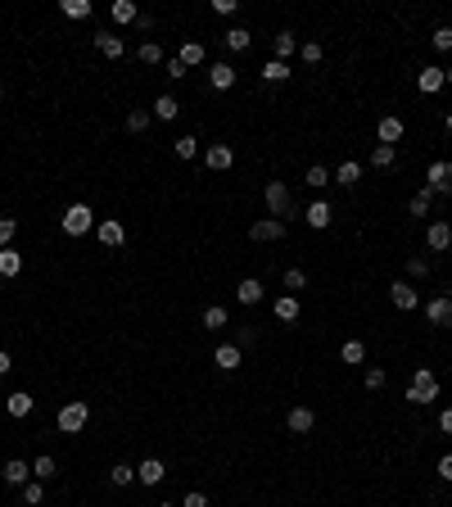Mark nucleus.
<instances>
[{
	"label": "nucleus",
	"mask_w": 452,
	"mask_h": 507,
	"mask_svg": "<svg viewBox=\"0 0 452 507\" xmlns=\"http://www.w3.org/2000/svg\"><path fill=\"white\" fill-rule=\"evenodd\" d=\"M14 231H18V222H14V217H0V250H9Z\"/></svg>",
	"instance_id": "obj_44"
},
{
	"label": "nucleus",
	"mask_w": 452,
	"mask_h": 507,
	"mask_svg": "<svg viewBox=\"0 0 452 507\" xmlns=\"http://www.w3.org/2000/svg\"><path fill=\"white\" fill-rule=\"evenodd\" d=\"M249 236H254L258 245H272V241H285V222H281V217H258V222L249 227Z\"/></svg>",
	"instance_id": "obj_6"
},
{
	"label": "nucleus",
	"mask_w": 452,
	"mask_h": 507,
	"mask_svg": "<svg viewBox=\"0 0 452 507\" xmlns=\"http://www.w3.org/2000/svg\"><path fill=\"white\" fill-rule=\"evenodd\" d=\"M272 313H276V317H281V322H294V317H299V294H281Z\"/></svg>",
	"instance_id": "obj_24"
},
{
	"label": "nucleus",
	"mask_w": 452,
	"mask_h": 507,
	"mask_svg": "<svg viewBox=\"0 0 452 507\" xmlns=\"http://www.w3.org/2000/svg\"><path fill=\"white\" fill-rule=\"evenodd\" d=\"M86 422H91V408H86L82 399H73V404L59 408V430H64V435H77Z\"/></svg>",
	"instance_id": "obj_4"
},
{
	"label": "nucleus",
	"mask_w": 452,
	"mask_h": 507,
	"mask_svg": "<svg viewBox=\"0 0 452 507\" xmlns=\"http://www.w3.org/2000/svg\"><path fill=\"white\" fill-rule=\"evenodd\" d=\"M425 272H430L425 258H407V276H425Z\"/></svg>",
	"instance_id": "obj_49"
},
{
	"label": "nucleus",
	"mask_w": 452,
	"mask_h": 507,
	"mask_svg": "<svg viewBox=\"0 0 452 507\" xmlns=\"http://www.w3.org/2000/svg\"><path fill=\"white\" fill-rule=\"evenodd\" d=\"M27 476H32V466L18 462V457H9L5 462V485H27Z\"/></svg>",
	"instance_id": "obj_22"
},
{
	"label": "nucleus",
	"mask_w": 452,
	"mask_h": 507,
	"mask_svg": "<svg viewBox=\"0 0 452 507\" xmlns=\"http://www.w3.org/2000/svg\"><path fill=\"white\" fill-rule=\"evenodd\" d=\"M439 430H444V435H452V404L444 408V417H439Z\"/></svg>",
	"instance_id": "obj_54"
},
{
	"label": "nucleus",
	"mask_w": 452,
	"mask_h": 507,
	"mask_svg": "<svg viewBox=\"0 0 452 507\" xmlns=\"http://www.w3.org/2000/svg\"><path fill=\"white\" fill-rule=\"evenodd\" d=\"M444 78H448V86H452V69H448V73H444Z\"/></svg>",
	"instance_id": "obj_58"
},
{
	"label": "nucleus",
	"mask_w": 452,
	"mask_h": 507,
	"mask_svg": "<svg viewBox=\"0 0 452 507\" xmlns=\"http://www.w3.org/2000/svg\"><path fill=\"white\" fill-rule=\"evenodd\" d=\"M330 204H326V199H316V204H307V227H312V231H326V227H330Z\"/></svg>",
	"instance_id": "obj_18"
},
{
	"label": "nucleus",
	"mask_w": 452,
	"mask_h": 507,
	"mask_svg": "<svg viewBox=\"0 0 452 507\" xmlns=\"http://www.w3.org/2000/svg\"><path fill=\"white\" fill-rule=\"evenodd\" d=\"M294 50H299V41H294V32H276V59L285 64V59H290Z\"/></svg>",
	"instance_id": "obj_29"
},
{
	"label": "nucleus",
	"mask_w": 452,
	"mask_h": 507,
	"mask_svg": "<svg viewBox=\"0 0 452 507\" xmlns=\"http://www.w3.org/2000/svg\"><path fill=\"white\" fill-rule=\"evenodd\" d=\"M127 127H131V131H145V127H150V113H145V109H131V113H127Z\"/></svg>",
	"instance_id": "obj_46"
},
{
	"label": "nucleus",
	"mask_w": 452,
	"mask_h": 507,
	"mask_svg": "<svg viewBox=\"0 0 452 507\" xmlns=\"http://www.w3.org/2000/svg\"><path fill=\"white\" fill-rule=\"evenodd\" d=\"M335 181H340V186H358V181H362V164H353V159H349V164H340Z\"/></svg>",
	"instance_id": "obj_27"
},
{
	"label": "nucleus",
	"mask_w": 452,
	"mask_h": 507,
	"mask_svg": "<svg viewBox=\"0 0 452 507\" xmlns=\"http://www.w3.org/2000/svg\"><path fill=\"white\" fill-rule=\"evenodd\" d=\"M181 113V104H177V95H159L154 100V118H163V122H172Z\"/></svg>",
	"instance_id": "obj_23"
},
{
	"label": "nucleus",
	"mask_w": 452,
	"mask_h": 507,
	"mask_svg": "<svg viewBox=\"0 0 452 507\" xmlns=\"http://www.w3.org/2000/svg\"><path fill=\"white\" fill-rule=\"evenodd\" d=\"M204 164L213 168V172H226L231 164H235V150H231L226 141H222V145H208V150H204Z\"/></svg>",
	"instance_id": "obj_9"
},
{
	"label": "nucleus",
	"mask_w": 452,
	"mask_h": 507,
	"mask_svg": "<svg viewBox=\"0 0 452 507\" xmlns=\"http://www.w3.org/2000/svg\"><path fill=\"white\" fill-rule=\"evenodd\" d=\"M95 236H100L104 250H122V245H127V227H122L118 217H104V222L95 227Z\"/></svg>",
	"instance_id": "obj_5"
},
{
	"label": "nucleus",
	"mask_w": 452,
	"mask_h": 507,
	"mask_svg": "<svg viewBox=\"0 0 452 507\" xmlns=\"http://www.w3.org/2000/svg\"><path fill=\"white\" fill-rule=\"evenodd\" d=\"M163 476H168V466H163L159 457H145V462L136 466V480H140V485H159Z\"/></svg>",
	"instance_id": "obj_15"
},
{
	"label": "nucleus",
	"mask_w": 452,
	"mask_h": 507,
	"mask_svg": "<svg viewBox=\"0 0 452 507\" xmlns=\"http://www.w3.org/2000/svg\"><path fill=\"white\" fill-rule=\"evenodd\" d=\"M163 507H172V503H163Z\"/></svg>",
	"instance_id": "obj_60"
},
{
	"label": "nucleus",
	"mask_w": 452,
	"mask_h": 507,
	"mask_svg": "<svg viewBox=\"0 0 452 507\" xmlns=\"http://www.w3.org/2000/svg\"><path fill=\"white\" fill-rule=\"evenodd\" d=\"M208 86H213V91H231V86H235V69H231V64H213V69H208Z\"/></svg>",
	"instance_id": "obj_17"
},
{
	"label": "nucleus",
	"mask_w": 452,
	"mask_h": 507,
	"mask_svg": "<svg viewBox=\"0 0 452 507\" xmlns=\"http://www.w3.org/2000/svg\"><path fill=\"white\" fill-rule=\"evenodd\" d=\"M59 227H64V236H86L95 227L91 204H68V208H64V217H59Z\"/></svg>",
	"instance_id": "obj_1"
},
{
	"label": "nucleus",
	"mask_w": 452,
	"mask_h": 507,
	"mask_svg": "<svg viewBox=\"0 0 452 507\" xmlns=\"http://www.w3.org/2000/svg\"><path fill=\"white\" fill-rule=\"evenodd\" d=\"M95 50H100L104 59H122V55H127V45H122V36L100 32V36H95Z\"/></svg>",
	"instance_id": "obj_12"
},
{
	"label": "nucleus",
	"mask_w": 452,
	"mask_h": 507,
	"mask_svg": "<svg viewBox=\"0 0 452 507\" xmlns=\"http://www.w3.org/2000/svg\"><path fill=\"white\" fill-rule=\"evenodd\" d=\"M340 358H344V362H367V349H362V340H349V344L340 349Z\"/></svg>",
	"instance_id": "obj_37"
},
{
	"label": "nucleus",
	"mask_w": 452,
	"mask_h": 507,
	"mask_svg": "<svg viewBox=\"0 0 452 507\" xmlns=\"http://www.w3.org/2000/svg\"><path fill=\"white\" fill-rule=\"evenodd\" d=\"M299 55H303V64H321V55H326V50H321V41H303V50H299Z\"/></svg>",
	"instance_id": "obj_45"
},
{
	"label": "nucleus",
	"mask_w": 452,
	"mask_h": 507,
	"mask_svg": "<svg viewBox=\"0 0 452 507\" xmlns=\"http://www.w3.org/2000/svg\"><path fill=\"white\" fill-rule=\"evenodd\" d=\"M425 245H430V250H439V254H444L448 245H452V227H448V222H430V231H425Z\"/></svg>",
	"instance_id": "obj_16"
},
{
	"label": "nucleus",
	"mask_w": 452,
	"mask_h": 507,
	"mask_svg": "<svg viewBox=\"0 0 452 507\" xmlns=\"http://www.w3.org/2000/svg\"><path fill=\"white\" fill-rule=\"evenodd\" d=\"M393 159H398V150H393V145H376V150H371V168H393Z\"/></svg>",
	"instance_id": "obj_32"
},
{
	"label": "nucleus",
	"mask_w": 452,
	"mask_h": 507,
	"mask_svg": "<svg viewBox=\"0 0 452 507\" xmlns=\"http://www.w3.org/2000/svg\"><path fill=\"white\" fill-rule=\"evenodd\" d=\"M109 480H113V485H118V490H127V485H131V480H136V466H127V462H118V466H113V471H109Z\"/></svg>",
	"instance_id": "obj_34"
},
{
	"label": "nucleus",
	"mask_w": 452,
	"mask_h": 507,
	"mask_svg": "<svg viewBox=\"0 0 452 507\" xmlns=\"http://www.w3.org/2000/svg\"><path fill=\"white\" fill-rule=\"evenodd\" d=\"M54 471H59V466H54V457H50V453H41V457H36V462H32V476H36V480H41V485L50 480Z\"/></svg>",
	"instance_id": "obj_30"
},
{
	"label": "nucleus",
	"mask_w": 452,
	"mask_h": 507,
	"mask_svg": "<svg viewBox=\"0 0 452 507\" xmlns=\"http://www.w3.org/2000/svg\"><path fill=\"white\" fill-rule=\"evenodd\" d=\"M172 150H177V159H195V155H199V141H195V136H181Z\"/></svg>",
	"instance_id": "obj_41"
},
{
	"label": "nucleus",
	"mask_w": 452,
	"mask_h": 507,
	"mask_svg": "<svg viewBox=\"0 0 452 507\" xmlns=\"http://www.w3.org/2000/svg\"><path fill=\"white\" fill-rule=\"evenodd\" d=\"M439 476H444V480L452 485V453H444V457H439Z\"/></svg>",
	"instance_id": "obj_52"
},
{
	"label": "nucleus",
	"mask_w": 452,
	"mask_h": 507,
	"mask_svg": "<svg viewBox=\"0 0 452 507\" xmlns=\"http://www.w3.org/2000/svg\"><path fill=\"white\" fill-rule=\"evenodd\" d=\"M204 327L208 331H222L226 327V308H217V304H213V308H204Z\"/></svg>",
	"instance_id": "obj_38"
},
{
	"label": "nucleus",
	"mask_w": 452,
	"mask_h": 507,
	"mask_svg": "<svg viewBox=\"0 0 452 507\" xmlns=\"http://www.w3.org/2000/svg\"><path fill=\"white\" fill-rule=\"evenodd\" d=\"M181 507H208V494H199V490L186 494V503H181Z\"/></svg>",
	"instance_id": "obj_51"
},
{
	"label": "nucleus",
	"mask_w": 452,
	"mask_h": 507,
	"mask_svg": "<svg viewBox=\"0 0 452 507\" xmlns=\"http://www.w3.org/2000/svg\"><path fill=\"white\" fill-rule=\"evenodd\" d=\"M384 380H389V376H384V367H371L367 371V390H384Z\"/></svg>",
	"instance_id": "obj_48"
},
{
	"label": "nucleus",
	"mask_w": 452,
	"mask_h": 507,
	"mask_svg": "<svg viewBox=\"0 0 452 507\" xmlns=\"http://www.w3.org/2000/svg\"><path fill=\"white\" fill-rule=\"evenodd\" d=\"M226 45H231V50H249V45H254V32H249V27H231Z\"/></svg>",
	"instance_id": "obj_28"
},
{
	"label": "nucleus",
	"mask_w": 452,
	"mask_h": 507,
	"mask_svg": "<svg viewBox=\"0 0 452 507\" xmlns=\"http://www.w3.org/2000/svg\"><path fill=\"white\" fill-rule=\"evenodd\" d=\"M235 344H240V349H249V344H254V327H245V331H240Z\"/></svg>",
	"instance_id": "obj_55"
},
{
	"label": "nucleus",
	"mask_w": 452,
	"mask_h": 507,
	"mask_svg": "<svg viewBox=\"0 0 452 507\" xmlns=\"http://www.w3.org/2000/svg\"><path fill=\"white\" fill-rule=\"evenodd\" d=\"M186 73H190V69H186V64H181V59H168V78H172V82H181V78H186Z\"/></svg>",
	"instance_id": "obj_50"
},
{
	"label": "nucleus",
	"mask_w": 452,
	"mask_h": 507,
	"mask_svg": "<svg viewBox=\"0 0 452 507\" xmlns=\"http://www.w3.org/2000/svg\"><path fill=\"white\" fill-rule=\"evenodd\" d=\"M263 199H267V208H272V217H290L294 199H290V186H285V181H267Z\"/></svg>",
	"instance_id": "obj_3"
},
{
	"label": "nucleus",
	"mask_w": 452,
	"mask_h": 507,
	"mask_svg": "<svg viewBox=\"0 0 452 507\" xmlns=\"http://www.w3.org/2000/svg\"><path fill=\"white\" fill-rule=\"evenodd\" d=\"M303 285H307V276L299 272V267H290V272H285V290H290V294H299Z\"/></svg>",
	"instance_id": "obj_42"
},
{
	"label": "nucleus",
	"mask_w": 452,
	"mask_h": 507,
	"mask_svg": "<svg viewBox=\"0 0 452 507\" xmlns=\"http://www.w3.org/2000/svg\"><path fill=\"white\" fill-rule=\"evenodd\" d=\"M307 186H312V190H321V186H330V172H326L321 164H312V168H307Z\"/></svg>",
	"instance_id": "obj_40"
},
{
	"label": "nucleus",
	"mask_w": 452,
	"mask_h": 507,
	"mask_svg": "<svg viewBox=\"0 0 452 507\" xmlns=\"http://www.w3.org/2000/svg\"><path fill=\"white\" fill-rule=\"evenodd\" d=\"M389 299H393V308H402V313L416 308V290H411L407 281H393V285H389Z\"/></svg>",
	"instance_id": "obj_13"
},
{
	"label": "nucleus",
	"mask_w": 452,
	"mask_h": 507,
	"mask_svg": "<svg viewBox=\"0 0 452 507\" xmlns=\"http://www.w3.org/2000/svg\"><path fill=\"white\" fill-rule=\"evenodd\" d=\"M27 413H32V394H23V390L9 394V417H27Z\"/></svg>",
	"instance_id": "obj_33"
},
{
	"label": "nucleus",
	"mask_w": 452,
	"mask_h": 507,
	"mask_svg": "<svg viewBox=\"0 0 452 507\" xmlns=\"http://www.w3.org/2000/svg\"><path fill=\"white\" fill-rule=\"evenodd\" d=\"M285 422H290V430H294V435H307V430L316 426V413L299 404V408H290V417H285Z\"/></svg>",
	"instance_id": "obj_14"
},
{
	"label": "nucleus",
	"mask_w": 452,
	"mask_h": 507,
	"mask_svg": "<svg viewBox=\"0 0 452 507\" xmlns=\"http://www.w3.org/2000/svg\"><path fill=\"white\" fill-rule=\"evenodd\" d=\"M402 131H407V127H402V118H393V113L376 122V136H380V145H398V141H402Z\"/></svg>",
	"instance_id": "obj_10"
},
{
	"label": "nucleus",
	"mask_w": 452,
	"mask_h": 507,
	"mask_svg": "<svg viewBox=\"0 0 452 507\" xmlns=\"http://www.w3.org/2000/svg\"><path fill=\"white\" fill-rule=\"evenodd\" d=\"M64 18H91V0H64Z\"/></svg>",
	"instance_id": "obj_35"
},
{
	"label": "nucleus",
	"mask_w": 452,
	"mask_h": 507,
	"mask_svg": "<svg viewBox=\"0 0 452 507\" xmlns=\"http://www.w3.org/2000/svg\"><path fill=\"white\" fill-rule=\"evenodd\" d=\"M407 399H411V404H435V399H439V380H435V371H430V367H421L416 376H411Z\"/></svg>",
	"instance_id": "obj_2"
},
{
	"label": "nucleus",
	"mask_w": 452,
	"mask_h": 507,
	"mask_svg": "<svg viewBox=\"0 0 452 507\" xmlns=\"http://www.w3.org/2000/svg\"><path fill=\"white\" fill-rule=\"evenodd\" d=\"M109 14H113V23H136V18H140V9L136 5H131V0H113V5H109Z\"/></svg>",
	"instance_id": "obj_21"
},
{
	"label": "nucleus",
	"mask_w": 452,
	"mask_h": 507,
	"mask_svg": "<svg viewBox=\"0 0 452 507\" xmlns=\"http://www.w3.org/2000/svg\"><path fill=\"white\" fill-rule=\"evenodd\" d=\"M444 122H448V131H452V109H448V118H444Z\"/></svg>",
	"instance_id": "obj_57"
},
{
	"label": "nucleus",
	"mask_w": 452,
	"mask_h": 507,
	"mask_svg": "<svg viewBox=\"0 0 452 507\" xmlns=\"http://www.w3.org/2000/svg\"><path fill=\"white\" fill-rule=\"evenodd\" d=\"M430 41H435V50H452V27H439Z\"/></svg>",
	"instance_id": "obj_47"
},
{
	"label": "nucleus",
	"mask_w": 452,
	"mask_h": 507,
	"mask_svg": "<svg viewBox=\"0 0 452 507\" xmlns=\"http://www.w3.org/2000/svg\"><path fill=\"white\" fill-rule=\"evenodd\" d=\"M140 64H163V50H159V41H140Z\"/></svg>",
	"instance_id": "obj_39"
},
{
	"label": "nucleus",
	"mask_w": 452,
	"mask_h": 507,
	"mask_svg": "<svg viewBox=\"0 0 452 507\" xmlns=\"http://www.w3.org/2000/svg\"><path fill=\"white\" fill-rule=\"evenodd\" d=\"M213 14H222V18L235 14V0H213Z\"/></svg>",
	"instance_id": "obj_53"
},
{
	"label": "nucleus",
	"mask_w": 452,
	"mask_h": 507,
	"mask_svg": "<svg viewBox=\"0 0 452 507\" xmlns=\"http://www.w3.org/2000/svg\"><path fill=\"white\" fill-rule=\"evenodd\" d=\"M263 78H267V82H285V78H290V64H281V59L263 64Z\"/></svg>",
	"instance_id": "obj_36"
},
{
	"label": "nucleus",
	"mask_w": 452,
	"mask_h": 507,
	"mask_svg": "<svg viewBox=\"0 0 452 507\" xmlns=\"http://www.w3.org/2000/svg\"><path fill=\"white\" fill-rule=\"evenodd\" d=\"M425 181H430V195H452V164H430V172H425Z\"/></svg>",
	"instance_id": "obj_8"
},
{
	"label": "nucleus",
	"mask_w": 452,
	"mask_h": 507,
	"mask_svg": "<svg viewBox=\"0 0 452 507\" xmlns=\"http://www.w3.org/2000/svg\"><path fill=\"white\" fill-rule=\"evenodd\" d=\"M177 59L186 64V69H195V64H204V45H199V41H186V45L177 50Z\"/></svg>",
	"instance_id": "obj_25"
},
{
	"label": "nucleus",
	"mask_w": 452,
	"mask_h": 507,
	"mask_svg": "<svg viewBox=\"0 0 452 507\" xmlns=\"http://www.w3.org/2000/svg\"><path fill=\"white\" fill-rule=\"evenodd\" d=\"M9 367H14V358H9V349H0V376H5Z\"/></svg>",
	"instance_id": "obj_56"
},
{
	"label": "nucleus",
	"mask_w": 452,
	"mask_h": 507,
	"mask_svg": "<svg viewBox=\"0 0 452 507\" xmlns=\"http://www.w3.org/2000/svg\"><path fill=\"white\" fill-rule=\"evenodd\" d=\"M444 69H421V78H416V86H421V91H425V95H435V91H444Z\"/></svg>",
	"instance_id": "obj_20"
},
{
	"label": "nucleus",
	"mask_w": 452,
	"mask_h": 507,
	"mask_svg": "<svg viewBox=\"0 0 452 507\" xmlns=\"http://www.w3.org/2000/svg\"><path fill=\"white\" fill-rule=\"evenodd\" d=\"M425 317L435 322V327H444V331H448V327H452V294H439V299H430V304H425Z\"/></svg>",
	"instance_id": "obj_7"
},
{
	"label": "nucleus",
	"mask_w": 452,
	"mask_h": 507,
	"mask_svg": "<svg viewBox=\"0 0 452 507\" xmlns=\"http://www.w3.org/2000/svg\"><path fill=\"white\" fill-rule=\"evenodd\" d=\"M430 204H435V195H430V186H425V190H416V195H411V204H407V208H411V217H425V213H430Z\"/></svg>",
	"instance_id": "obj_31"
},
{
	"label": "nucleus",
	"mask_w": 452,
	"mask_h": 507,
	"mask_svg": "<svg viewBox=\"0 0 452 507\" xmlns=\"http://www.w3.org/2000/svg\"><path fill=\"white\" fill-rule=\"evenodd\" d=\"M18 272H23V254L0 250V276H18Z\"/></svg>",
	"instance_id": "obj_26"
},
{
	"label": "nucleus",
	"mask_w": 452,
	"mask_h": 507,
	"mask_svg": "<svg viewBox=\"0 0 452 507\" xmlns=\"http://www.w3.org/2000/svg\"><path fill=\"white\" fill-rule=\"evenodd\" d=\"M213 362H217V367H222V371H235L240 362H245V349H240V344H217Z\"/></svg>",
	"instance_id": "obj_11"
},
{
	"label": "nucleus",
	"mask_w": 452,
	"mask_h": 507,
	"mask_svg": "<svg viewBox=\"0 0 452 507\" xmlns=\"http://www.w3.org/2000/svg\"><path fill=\"white\" fill-rule=\"evenodd\" d=\"M235 299L240 304H258L263 299V281H258V276H245V281L235 285Z\"/></svg>",
	"instance_id": "obj_19"
},
{
	"label": "nucleus",
	"mask_w": 452,
	"mask_h": 507,
	"mask_svg": "<svg viewBox=\"0 0 452 507\" xmlns=\"http://www.w3.org/2000/svg\"><path fill=\"white\" fill-rule=\"evenodd\" d=\"M0 95H5V86H0Z\"/></svg>",
	"instance_id": "obj_59"
},
{
	"label": "nucleus",
	"mask_w": 452,
	"mask_h": 507,
	"mask_svg": "<svg viewBox=\"0 0 452 507\" xmlns=\"http://www.w3.org/2000/svg\"><path fill=\"white\" fill-rule=\"evenodd\" d=\"M45 499V490H41V480H32V485H23V503L27 507H36V503H41Z\"/></svg>",
	"instance_id": "obj_43"
}]
</instances>
